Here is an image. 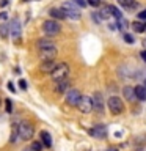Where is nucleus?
<instances>
[{
	"instance_id": "nucleus-39",
	"label": "nucleus",
	"mask_w": 146,
	"mask_h": 151,
	"mask_svg": "<svg viewBox=\"0 0 146 151\" xmlns=\"http://www.w3.org/2000/svg\"><path fill=\"white\" fill-rule=\"evenodd\" d=\"M143 46L146 47V40H143Z\"/></svg>"
},
{
	"instance_id": "nucleus-9",
	"label": "nucleus",
	"mask_w": 146,
	"mask_h": 151,
	"mask_svg": "<svg viewBox=\"0 0 146 151\" xmlns=\"http://www.w3.org/2000/svg\"><path fill=\"white\" fill-rule=\"evenodd\" d=\"M91 102H93V110L94 112H97V113H102L104 112V98H102V94L96 91L93 94V98H91Z\"/></svg>"
},
{
	"instance_id": "nucleus-40",
	"label": "nucleus",
	"mask_w": 146,
	"mask_h": 151,
	"mask_svg": "<svg viewBox=\"0 0 146 151\" xmlns=\"http://www.w3.org/2000/svg\"><path fill=\"white\" fill-rule=\"evenodd\" d=\"M108 151H116V150H108Z\"/></svg>"
},
{
	"instance_id": "nucleus-28",
	"label": "nucleus",
	"mask_w": 146,
	"mask_h": 151,
	"mask_svg": "<svg viewBox=\"0 0 146 151\" xmlns=\"http://www.w3.org/2000/svg\"><path fill=\"white\" fill-rule=\"evenodd\" d=\"M122 38H124V41H126V42H129V44H134V42H135L134 36L129 35V33H124V36H122Z\"/></svg>"
},
{
	"instance_id": "nucleus-13",
	"label": "nucleus",
	"mask_w": 146,
	"mask_h": 151,
	"mask_svg": "<svg viewBox=\"0 0 146 151\" xmlns=\"http://www.w3.org/2000/svg\"><path fill=\"white\" fill-rule=\"evenodd\" d=\"M69 88H71V83H69L68 79H63V80H60V82H55V91L58 94L66 93Z\"/></svg>"
},
{
	"instance_id": "nucleus-10",
	"label": "nucleus",
	"mask_w": 146,
	"mask_h": 151,
	"mask_svg": "<svg viewBox=\"0 0 146 151\" xmlns=\"http://www.w3.org/2000/svg\"><path fill=\"white\" fill-rule=\"evenodd\" d=\"M80 109V112L82 113H89L93 110V102H91V98H88V96H82V99H80V102H79V106Z\"/></svg>"
},
{
	"instance_id": "nucleus-37",
	"label": "nucleus",
	"mask_w": 146,
	"mask_h": 151,
	"mask_svg": "<svg viewBox=\"0 0 146 151\" xmlns=\"http://www.w3.org/2000/svg\"><path fill=\"white\" fill-rule=\"evenodd\" d=\"M141 58H143V60L146 61V50H143V52H141Z\"/></svg>"
},
{
	"instance_id": "nucleus-35",
	"label": "nucleus",
	"mask_w": 146,
	"mask_h": 151,
	"mask_svg": "<svg viewBox=\"0 0 146 151\" xmlns=\"http://www.w3.org/2000/svg\"><path fill=\"white\" fill-rule=\"evenodd\" d=\"M6 17H8V14H6V13H0V19H2V21H5Z\"/></svg>"
},
{
	"instance_id": "nucleus-19",
	"label": "nucleus",
	"mask_w": 146,
	"mask_h": 151,
	"mask_svg": "<svg viewBox=\"0 0 146 151\" xmlns=\"http://www.w3.org/2000/svg\"><path fill=\"white\" fill-rule=\"evenodd\" d=\"M49 14H50V17L57 19V22L66 19V16H64V13H63V9H61V8H52L50 11H49Z\"/></svg>"
},
{
	"instance_id": "nucleus-26",
	"label": "nucleus",
	"mask_w": 146,
	"mask_h": 151,
	"mask_svg": "<svg viewBox=\"0 0 146 151\" xmlns=\"http://www.w3.org/2000/svg\"><path fill=\"white\" fill-rule=\"evenodd\" d=\"M30 148H31L33 151H42V148H44V146H42V143H41L39 140H35V142L31 143Z\"/></svg>"
},
{
	"instance_id": "nucleus-24",
	"label": "nucleus",
	"mask_w": 146,
	"mask_h": 151,
	"mask_svg": "<svg viewBox=\"0 0 146 151\" xmlns=\"http://www.w3.org/2000/svg\"><path fill=\"white\" fill-rule=\"evenodd\" d=\"M116 27L120 28V30H126V28L129 27V22H127L124 17H121V19H118V22H116Z\"/></svg>"
},
{
	"instance_id": "nucleus-29",
	"label": "nucleus",
	"mask_w": 146,
	"mask_h": 151,
	"mask_svg": "<svg viewBox=\"0 0 146 151\" xmlns=\"http://www.w3.org/2000/svg\"><path fill=\"white\" fill-rule=\"evenodd\" d=\"M88 3L91 5V6H99V5H101V0H88Z\"/></svg>"
},
{
	"instance_id": "nucleus-11",
	"label": "nucleus",
	"mask_w": 146,
	"mask_h": 151,
	"mask_svg": "<svg viewBox=\"0 0 146 151\" xmlns=\"http://www.w3.org/2000/svg\"><path fill=\"white\" fill-rule=\"evenodd\" d=\"M39 57L42 61H50V60H55L57 57V47H50V49H44V50H39Z\"/></svg>"
},
{
	"instance_id": "nucleus-17",
	"label": "nucleus",
	"mask_w": 146,
	"mask_h": 151,
	"mask_svg": "<svg viewBox=\"0 0 146 151\" xmlns=\"http://www.w3.org/2000/svg\"><path fill=\"white\" fill-rule=\"evenodd\" d=\"M41 143H42V146H46V148H50L52 146V135L49 134L47 131H41Z\"/></svg>"
},
{
	"instance_id": "nucleus-16",
	"label": "nucleus",
	"mask_w": 146,
	"mask_h": 151,
	"mask_svg": "<svg viewBox=\"0 0 146 151\" xmlns=\"http://www.w3.org/2000/svg\"><path fill=\"white\" fill-rule=\"evenodd\" d=\"M97 13V16L101 17V21L102 19H110L112 17V13H110V5H101V9Z\"/></svg>"
},
{
	"instance_id": "nucleus-5",
	"label": "nucleus",
	"mask_w": 146,
	"mask_h": 151,
	"mask_svg": "<svg viewBox=\"0 0 146 151\" xmlns=\"http://www.w3.org/2000/svg\"><path fill=\"white\" fill-rule=\"evenodd\" d=\"M68 73H69V66L66 63H58L57 65V68L52 71L50 77L55 80V82H60V80H63L68 77Z\"/></svg>"
},
{
	"instance_id": "nucleus-8",
	"label": "nucleus",
	"mask_w": 146,
	"mask_h": 151,
	"mask_svg": "<svg viewBox=\"0 0 146 151\" xmlns=\"http://www.w3.org/2000/svg\"><path fill=\"white\" fill-rule=\"evenodd\" d=\"M88 134L93 135L94 139H105L107 137V126L104 124H96L91 129H88Z\"/></svg>"
},
{
	"instance_id": "nucleus-21",
	"label": "nucleus",
	"mask_w": 146,
	"mask_h": 151,
	"mask_svg": "<svg viewBox=\"0 0 146 151\" xmlns=\"http://www.w3.org/2000/svg\"><path fill=\"white\" fill-rule=\"evenodd\" d=\"M132 28H134V32H137V33H143V32H146V22L135 21L132 24Z\"/></svg>"
},
{
	"instance_id": "nucleus-23",
	"label": "nucleus",
	"mask_w": 146,
	"mask_h": 151,
	"mask_svg": "<svg viewBox=\"0 0 146 151\" xmlns=\"http://www.w3.org/2000/svg\"><path fill=\"white\" fill-rule=\"evenodd\" d=\"M9 35V25L8 24H2L0 25V38H8Z\"/></svg>"
},
{
	"instance_id": "nucleus-2",
	"label": "nucleus",
	"mask_w": 146,
	"mask_h": 151,
	"mask_svg": "<svg viewBox=\"0 0 146 151\" xmlns=\"http://www.w3.org/2000/svg\"><path fill=\"white\" fill-rule=\"evenodd\" d=\"M61 9H63L64 16L69 17V19H80V16H82L80 8L75 3H72V2H64L63 6H61Z\"/></svg>"
},
{
	"instance_id": "nucleus-25",
	"label": "nucleus",
	"mask_w": 146,
	"mask_h": 151,
	"mask_svg": "<svg viewBox=\"0 0 146 151\" xmlns=\"http://www.w3.org/2000/svg\"><path fill=\"white\" fill-rule=\"evenodd\" d=\"M110 13H112V16L116 17V19H121V17H122V13H121L116 6H110Z\"/></svg>"
},
{
	"instance_id": "nucleus-41",
	"label": "nucleus",
	"mask_w": 146,
	"mask_h": 151,
	"mask_svg": "<svg viewBox=\"0 0 146 151\" xmlns=\"http://www.w3.org/2000/svg\"><path fill=\"white\" fill-rule=\"evenodd\" d=\"M24 2H28V0H24Z\"/></svg>"
},
{
	"instance_id": "nucleus-31",
	"label": "nucleus",
	"mask_w": 146,
	"mask_h": 151,
	"mask_svg": "<svg viewBox=\"0 0 146 151\" xmlns=\"http://www.w3.org/2000/svg\"><path fill=\"white\" fill-rule=\"evenodd\" d=\"M19 87H21L22 90H27V82L24 79H21V80H19Z\"/></svg>"
},
{
	"instance_id": "nucleus-1",
	"label": "nucleus",
	"mask_w": 146,
	"mask_h": 151,
	"mask_svg": "<svg viewBox=\"0 0 146 151\" xmlns=\"http://www.w3.org/2000/svg\"><path fill=\"white\" fill-rule=\"evenodd\" d=\"M17 132H19V139L24 140V142H28V140L33 139V134H35V127H33L31 123L22 121L21 124H19Z\"/></svg>"
},
{
	"instance_id": "nucleus-15",
	"label": "nucleus",
	"mask_w": 146,
	"mask_h": 151,
	"mask_svg": "<svg viewBox=\"0 0 146 151\" xmlns=\"http://www.w3.org/2000/svg\"><path fill=\"white\" fill-rule=\"evenodd\" d=\"M38 49L39 50H44V49H50V47H54V40L52 38H41L39 41H38Z\"/></svg>"
},
{
	"instance_id": "nucleus-33",
	"label": "nucleus",
	"mask_w": 146,
	"mask_h": 151,
	"mask_svg": "<svg viewBox=\"0 0 146 151\" xmlns=\"http://www.w3.org/2000/svg\"><path fill=\"white\" fill-rule=\"evenodd\" d=\"M138 19H146V9H143L141 13H138Z\"/></svg>"
},
{
	"instance_id": "nucleus-20",
	"label": "nucleus",
	"mask_w": 146,
	"mask_h": 151,
	"mask_svg": "<svg viewBox=\"0 0 146 151\" xmlns=\"http://www.w3.org/2000/svg\"><path fill=\"white\" fill-rule=\"evenodd\" d=\"M118 3L126 9H135L138 6V2H137V0H118Z\"/></svg>"
},
{
	"instance_id": "nucleus-18",
	"label": "nucleus",
	"mask_w": 146,
	"mask_h": 151,
	"mask_svg": "<svg viewBox=\"0 0 146 151\" xmlns=\"http://www.w3.org/2000/svg\"><path fill=\"white\" fill-rule=\"evenodd\" d=\"M135 90V96L138 101H146V87L145 85H137V87H134Z\"/></svg>"
},
{
	"instance_id": "nucleus-3",
	"label": "nucleus",
	"mask_w": 146,
	"mask_h": 151,
	"mask_svg": "<svg viewBox=\"0 0 146 151\" xmlns=\"http://www.w3.org/2000/svg\"><path fill=\"white\" fill-rule=\"evenodd\" d=\"M107 106H108V110H110L113 115H121L122 110H124V102H122L121 98H118V96H110L108 98Z\"/></svg>"
},
{
	"instance_id": "nucleus-4",
	"label": "nucleus",
	"mask_w": 146,
	"mask_h": 151,
	"mask_svg": "<svg viewBox=\"0 0 146 151\" xmlns=\"http://www.w3.org/2000/svg\"><path fill=\"white\" fill-rule=\"evenodd\" d=\"M61 30V25H60V22H57L54 21V19H49V21H46L44 24H42V32L46 33L47 36H55V35H58Z\"/></svg>"
},
{
	"instance_id": "nucleus-34",
	"label": "nucleus",
	"mask_w": 146,
	"mask_h": 151,
	"mask_svg": "<svg viewBox=\"0 0 146 151\" xmlns=\"http://www.w3.org/2000/svg\"><path fill=\"white\" fill-rule=\"evenodd\" d=\"M108 28H110V30H118L116 24H110V25H108Z\"/></svg>"
},
{
	"instance_id": "nucleus-14",
	"label": "nucleus",
	"mask_w": 146,
	"mask_h": 151,
	"mask_svg": "<svg viewBox=\"0 0 146 151\" xmlns=\"http://www.w3.org/2000/svg\"><path fill=\"white\" fill-rule=\"evenodd\" d=\"M122 94H124L126 101H129V102H135L137 101L135 90H134V87H130V85H126V87L122 88Z\"/></svg>"
},
{
	"instance_id": "nucleus-7",
	"label": "nucleus",
	"mask_w": 146,
	"mask_h": 151,
	"mask_svg": "<svg viewBox=\"0 0 146 151\" xmlns=\"http://www.w3.org/2000/svg\"><path fill=\"white\" fill-rule=\"evenodd\" d=\"M9 35L14 41H19L21 40V35H22V25H21V21L17 17L13 19L11 25H9Z\"/></svg>"
},
{
	"instance_id": "nucleus-36",
	"label": "nucleus",
	"mask_w": 146,
	"mask_h": 151,
	"mask_svg": "<svg viewBox=\"0 0 146 151\" xmlns=\"http://www.w3.org/2000/svg\"><path fill=\"white\" fill-rule=\"evenodd\" d=\"M5 5H8V0H2L0 2V6H5Z\"/></svg>"
},
{
	"instance_id": "nucleus-32",
	"label": "nucleus",
	"mask_w": 146,
	"mask_h": 151,
	"mask_svg": "<svg viewBox=\"0 0 146 151\" xmlns=\"http://www.w3.org/2000/svg\"><path fill=\"white\" fill-rule=\"evenodd\" d=\"M8 90H9V91H16V88H14V83L13 82H8Z\"/></svg>"
},
{
	"instance_id": "nucleus-12",
	"label": "nucleus",
	"mask_w": 146,
	"mask_h": 151,
	"mask_svg": "<svg viewBox=\"0 0 146 151\" xmlns=\"http://www.w3.org/2000/svg\"><path fill=\"white\" fill-rule=\"evenodd\" d=\"M57 61L55 60H50V61H42L41 66H39V71L41 73H44V74H52V71H54L57 68Z\"/></svg>"
},
{
	"instance_id": "nucleus-30",
	"label": "nucleus",
	"mask_w": 146,
	"mask_h": 151,
	"mask_svg": "<svg viewBox=\"0 0 146 151\" xmlns=\"http://www.w3.org/2000/svg\"><path fill=\"white\" fill-rule=\"evenodd\" d=\"M6 112L8 113L13 112V106H11V101H9V99H6Z\"/></svg>"
},
{
	"instance_id": "nucleus-6",
	"label": "nucleus",
	"mask_w": 146,
	"mask_h": 151,
	"mask_svg": "<svg viewBox=\"0 0 146 151\" xmlns=\"http://www.w3.org/2000/svg\"><path fill=\"white\" fill-rule=\"evenodd\" d=\"M80 99H82V93H80L77 88H69L68 91H66V102H68L71 107H77Z\"/></svg>"
},
{
	"instance_id": "nucleus-22",
	"label": "nucleus",
	"mask_w": 146,
	"mask_h": 151,
	"mask_svg": "<svg viewBox=\"0 0 146 151\" xmlns=\"http://www.w3.org/2000/svg\"><path fill=\"white\" fill-rule=\"evenodd\" d=\"M13 126L14 127H13V131H11V135H9V142H11V143H16V142L19 140V132H17L19 124H17V123H14Z\"/></svg>"
},
{
	"instance_id": "nucleus-38",
	"label": "nucleus",
	"mask_w": 146,
	"mask_h": 151,
	"mask_svg": "<svg viewBox=\"0 0 146 151\" xmlns=\"http://www.w3.org/2000/svg\"><path fill=\"white\" fill-rule=\"evenodd\" d=\"M22 151H33L31 148H25V150H22Z\"/></svg>"
},
{
	"instance_id": "nucleus-27",
	"label": "nucleus",
	"mask_w": 146,
	"mask_h": 151,
	"mask_svg": "<svg viewBox=\"0 0 146 151\" xmlns=\"http://www.w3.org/2000/svg\"><path fill=\"white\" fill-rule=\"evenodd\" d=\"M72 3H75L79 8H85L87 6V0H71Z\"/></svg>"
}]
</instances>
